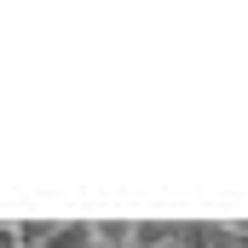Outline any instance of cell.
Segmentation results:
<instances>
[{
	"mask_svg": "<svg viewBox=\"0 0 248 248\" xmlns=\"http://www.w3.org/2000/svg\"><path fill=\"white\" fill-rule=\"evenodd\" d=\"M52 237H58L52 219H29V225H17V248H46Z\"/></svg>",
	"mask_w": 248,
	"mask_h": 248,
	"instance_id": "6da1fadb",
	"label": "cell"
},
{
	"mask_svg": "<svg viewBox=\"0 0 248 248\" xmlns=\"http://www.w3.org/2000/svg\"><path fill=\"white\" fill-rule=\"evenodd\" d=\"M162 248H190V243H185V237H179V231H173V237H168V243H162Z\"/></svg>",
	"mask_w": 248,
	"mask_h": 248,
	"instance_id": "7a4b0ae2",
	"label": "cell"
},
{
	"mask_svg": "<svg viewBox=\"0 0 248 248\" xmlns=\"http://www.w3.org/2000/svg\"><path fill=\"white\" fill-rule=\"evenodd\" d=\"M237 231H243V248H248V225H237Z\"/></svg>",
	"mask_w": 248,
	"mask_h": 248,
	"instance_id": "3957f363",
	"label": "cell"
},
{
	"mask_svg": "<svg viewBox=\"0 0 248 248\" xmlns=\"http://www.w3.org/2000/svg\"><path fill=\"white\" fill-rule=\"evenodd\" d=\"M133 248H139V243H133Z\"/></svg>",
	"mask_w": 248,
	"mask_h": 248,
	"instance_id": "277c9868",
	"label": "cell"
}]
</instances>
